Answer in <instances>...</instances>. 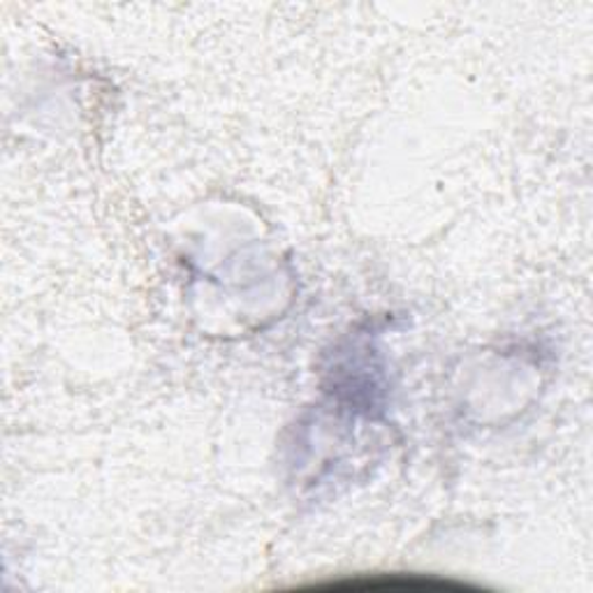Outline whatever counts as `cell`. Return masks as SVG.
Segmentation results:
<instances>
[{"instance_id": "6da1fadb", "label": "cell", "mask_w": 593, "mask_h": 593, "mask_svg": "<svg viewBox=\"0 0 593 593\" xmlns=\"http://www.w3.org/2000/svg\"><path fill=\"white\" fill-rule=\"evenodd\" d=\"M316 589H347V591H369V589H408V591H420V589H466V584L436 580V578H420V575H390V578H372V580H347L337 584H320Z\"/></svg>"}]
</instances>
